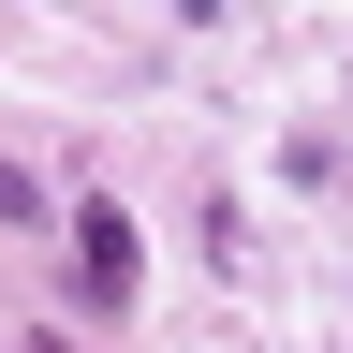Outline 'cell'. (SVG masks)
<instances>
[{"label": "cell", "mask_w": 353, "mask_h": 353, "mask_svg": "<svg viewBox=\"0 0 353 353\" xmlns=\"http://www.w3.org/2000/svg\"><path fill=\"white\" fill-rule=\"evenodd\" d=\"M59 221H74V294H88V309H132V294H148V236H132L118 192H74Z\"/></svg>", "instance_id": "1"}, {"label": "cell", "mask_w": 353, "mask_h": 353, "mask_svg": "<svg viewBox=\"0 0 353 353\" xmlns=\"http://www.w3.org/2000/svg\"><path fill=\"white\" fill-rule=\"evenodd\" d=\"M0 221H44V176H15V162H0Z\"/></svg>", "instance_id": "2"}, {"label": "cell", "mask_w": 353, "mask_h": 353, "mask_svg": "<svg viewBox=\"0 0 353 353\" xmlns=\"http://www.w3.org/2000/svg\"><path fill=\"white\" fill-rule=\"evenodd\" d=\"M15 353H59V339H15Z\"/></svg>", "instance_id": "3"}]
</instances>
